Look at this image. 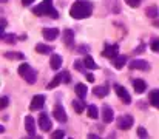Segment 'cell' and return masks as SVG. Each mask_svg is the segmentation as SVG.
Listing matches in <instances>:
<instances>
[{
  "mask_svg": "<svg viewBox=\"0 0 159 139\" xmlns=\"http://www.w3.org/2000/svg\"><path fill=\"white\" fill-rule=\"evenodd\" d=\"M150 48L153 49V51H156V53H159V39H155L152 44H150Z\"/></svg>",
  "mask_w": 159,
  "mask_h": 139,
  "instance_id": "cell-29",
  "label": "cell"
},
{
  "mask_svg": "<svg viewBox=\"0 0 159 139\" xmlns=\"http://www.w3.org/2000/svg\"><path fill=\"white\" fill-rule=\"evenodd\" d=\"M150 102H152L156 108H159V90L152 91V94H150Z\"/></svg>",
  "mask_w": 159,
  "mask_h": 139,
  "instance_id": "cell-26",
  "label": "cell"
},
{
  "mask_svg": "<svg viewBox=\"0 0 159 139\" xmlns=\"http://www.w3.org/2000/svg\"><path fill=\"white\" fill-rule=\"evenodd\" d=\"M39 127H40L43 132H50V130L53 128V122H51V119H50V116H48L47 113H42V114L39 116Z\"/></svg>",
  "mask_w": 159,
  "mask_h": 139,
  "instance_id": "cell-5",
  "label": "cell"
},
{
  "mask_svg": "<svg viewBox=\"0 0 159 139\" xmlns=\"http://www.w3.org/2000/svg\"><path fill=\"white\" fill-rule=\"evenodd\" d=\"M53 116L56 118V121H59V122H66V113H65L62 105H56L54 107Z\"/></svg>",
  "mask_w": 159,
  "mask_h": 139,
  "instance_id": "cell-10",
  "label": "cell"
},
{
  "mask_svg": "<svg viewBox=\"0 0 159 139\" xmlns=\"http://www.w3.org/2000/svg\"><path fill=\"white\" fill-rule=\"evenodd\" d=\"M113 60H114V67H116L117 70H120V68L125 65V62H127V57L122 54V56H116Z\"/></svg>",
  "mask_w": 159,
  "mask_h": 139,
  "instance_id": "cell-20",
  "label": "cell"
},
{
  "mask_svg": "<svg viewBox=\"0 0 159 139\" xmlns=\"http://www.w3.org/2000/svg\"><path fill=\"white\" fill-rule=\"evenodd\" d=\"M36 0H22V3L25 5V6H28V5H33Z\"/></svg>",
  "mask_w": 159,
  "mask_h": 139,
  "instance_id": "cell-35",
  "label": "cell"
},
{
  "mask_svg": "<svg viewBox=\"0 0 159 139\" xmlns=\"http://www.w3.org/2000/svg\"><path fill=\"white\" fill-rule=\"evenodd\" d=\"M114 119V114H113V110L110 108V107H104L102 108V121L105 122V124H110L111 121Z\"/></svg>",
  "mask_w": 159,
  "mask_h": 139,
  "instance_id": "cell-14",
  "label": "cell"
},
{
  "mask_svg": "<svg viewBox=\"0 0 159 139\" xmlns=\"http://www.w3.org/2000/svg\"><path fill=\"white\" fill-rule=\"evenodd\" d=\"M2 39H3V40H6L8 44H14V40H16V37H14V36H6V34H2Z\"/></svg>",
  "mask_w": 159,
  "mask_h": 139,
  "instance_id": "cell-31",
  "label": "cell"
},
{
  "mask_svg": "<svg viewBox=\"0 0 159 139\" xmlns=\"http://www.w3.org/2000/svg\"><path fill=\"white\" fill-rule=\"evenodd\" d=\"M33 12L37 14V16H51L53 19L59 17V12L54 9V6H53V0H43L40 5H37L33 9Z\"/></svg>",
  "mask_w": 159,
  "mask_h": 139,
  "instance_id": "cell-2",
  "label": "cell"
},
{
  "mask_svg": "<svg viewBox=\"0 0 159 139\" xmlns=\"http://www.w3.org/2000/svg\"><path fill=\"white\" fill-rule=\"evenodd\" d=\"M141 2H142V0H125V3H127L128 6H131V8H138V6L141 5Z\"/></svg>",
  "mask_w": 159,
  "mask_h": 139,
  "instance_id": "cell-28",
  "label": "cell"
},
{
  "mask_svg": "<svg viewBox=\"0 0 159 139\" xmlns=\"http://www.w3.org/2000/svg\"><path fill=\"white\" fill-rule=\"evenodd\" d=\"M63 40H65L66 46H73V44H74V33L71 30H65L63 31Z\"/></svg>",
  "mask_w": 159,
  "mask_h": 139,
  "instance_id": "cell-16",
  "label": "cell"
},
{
  "mask_svg": "<svg viewBox=\"0 0 159 139\" xmlns=\"http://www.w3.org/2000/svg\"><path fill=\"white\" fill-rule=\"evenodd\" d=\"M145 14H147L148 17H152V19H155V17H158V14H159L158 6H156V5H150V6L147 8V11H145Z\"/></svg>",
  "mask_w": 159,
  "mask_h": 139,
  "instance_id": "cell-24",
  "label": "cell"
},
{
  "mask_svg": "<svg viewBox=\"0 0 159 139\" xmlns=\"http://www.w3.org/2000/svg\"><path fill=\"white\" fill-rule=\"evenodd\" d=\"M91 12H93V3L87 2V0H77L70 8V16L73 19H77V20L90 17Z\"/></svg>",
  "mask_w": 159,
  "mask_h": 139,
  "instance_id": "cell-1",
  "label": "cell"
},
{
  "mask_svg": "<svg viewBox=\"0 0 159 139\" xmlns=\"http://www.w3.org/2000/svg\"><path fill=\"white\" fill-rule=\"evenodd\" d=\"M87 81L88 82H94V76L93 74H87Z\"/></svg>",
  "mask_w": 159,
  "mask_h": 139,
  "instance_id": "cell-36",
  "label": "cell"
},
{
  "mask_svg": "<svg viewBox=\"0 0 159 139\" xmlns=\"http://www.w3.org/2000/svg\"><path fill=\"white\" fill-rule=\"evenodd\" d=\"M130 68L131 70H142V71H148L150 70V65L148 62L142 60V59H134L130 62Z\"/></svg>",
  "mask_w": 159,
  "mask_h": 139,
  "instance_id": "cell-8",
  "label": "cell"
},
{
  "mask_svg": "<svg viewBox=\"0 0 159 139\" xmlns=\"http://www.w3.org/2000/svg\"><path fill=\"white\" fill-rule=\"evenodd\" d=\"M84 65L87 67V68H90V70H96V68H99L98 65H96V62L93 60V57L91 56H85V59H84Z\"/></svg>",
  "mask_w": 159,
  "mask_h": 139,
  "instance_id": "cell-18",
  "label": "cell"
},
{
  "mask_svg": "<svg viewBox=\"0 0 159 139\" xmlns=\"http://www.w3.org/2000/svg\"><path fill=\"white\" fill-rule=\"evenodd\" d=\"M62 67V57L59 54H53L51 56V68L53 70H59Z\"/></svg>",
  "mask_w": 159,
  "mask_h": 139,
  "instance_id": "cell-17",
  "label": "cell"
},
{
  "mask_svg": "<svg viewBox=\"0 0 159 139\" xmlns=\"http://www.w3.org/2000/svg\"><path fill=\"white\" fill-rule=\"evenodd\" d=\"M25 128H26V132H28L30 136H34L36 135V125H34L33 116H26L25 118Z\"/></svg>",
  "mask_w": 159,
  "mask_h": 139,
  "instance_id": "cell-12",
  "label": "cell"
},
{
  "mask_svg": "<svg viewBox=\"0 0 159 139\" xmlns=\"http://www.w3.org/2000/svg\"><path fill=\"white\" fill-rule=\"evenodd\" d=\"M43 104H45V96H43V94H37V96L33 97L31 105H30V110H33V111L42 110V108H43Z\"/></svg>",
  "mask_w": 159,
  "mask_h": 139,
  "instance_id": "cell-7",
  "label": "cell"
},
{
  "mask_svg": "<svg viewBox=\"0 0 159 139\" xmlns=\"http://www.w3.org/2000/svg\"><path fill=\"white\" fill-rule=\"evenodd\" d=\"M138 135H139L141 138H147V132H145V128H144V127H139V128H138Z\"/></svg>",
  "mask_w": 159,
  "mask_h": 139,
  "instance_id": "cell-33",
  "label": "cell"
},
{
  "mask_svg": "<svg viewBox=\"0 0 159 139\" xmlns=\"http://www.w3.org/2000/svg\"><path fill=\"white\" fill-rule=\"evenodd\" d=\"M42 36H43V39H47V40H54V39L59 36V30H57V28H45V30L42 31Z\"/></svg>",
  "mask_w": 159,
  "mask_h": 139,
  "instance_id": "cell-13",
  "label": "cell"
},
{
  "mask_svg": "<svg viewBox=\"0 0 159 139\" xmlns=\"http://www.w3.org/2000/svg\"><path fill=\"white\" fill-rule=\"evenodd\" d=\"M94 96H98V97H105L107 94H108V87L107 85H102V87H94Z\"/></svg>",
  "mask_w": 159,
  "mask_h": 139,
  "instance_id": "cell-19",
  "label": "cell"
},
{
  "mask_svg": "<svg viewBox=\"0 0 159 139\" xmlns=\"http://www.w3.org/2000/svg\"><path fill=\"white\" fill-rule=\"evenodd\" d=\"M73 108L76 113H82L85 110V104L82 100H73Z\"/></svg>",
  "mask_w": 159,
  "mask_h": 139,
  "instance_id": "cell-25",
  "label": "cell"
},
{
  "mask_svg": "<svg viewBox=\"0 0 159 139\" xmlns=\"http://www.w3.org/2000/svg\"><path fill=\"white\" fill-rule=\"evenodd\" d=\"M70 81H71L70 73H68V71H62V73L56 74V76H54V79L48 84V90H50V88H56V87H57L59 84H62V82H63V84H68Z\"/></svg>",
  "mask_w": 159,
  "mask_h": 139,
  "instance_id": "cell-4",
  "label": "cell"
},
{
  "mask_svg": "<svg viewBox=\"0 0 159 139\" xmlns=\"http://www.w3.org/2000/svg\"><path fill=\"white\" fill-rule=\"evenodd\" d=\"M87 85H84V84H77L76 85V93H77V96L80 97V99H84V97H87Z\"/></svg>",
  "mask_w": 159,
  "mask_h": 139,
  "instance_id": "cell-21",
  "label": "cell"
},
{
  "mask_svg": "<svg viewBox=\"0 0 159 139\" xmlns=\"http://www.w3.org/2000/svg\"><path fill=\"white\" fill-rule=\"evenodd\" d=\"M74 67H76V70H79V71H80V70H82V62L76 60V62H74Z\"/></svg>",
  "mask_w": 159,
  "mask_h": 139,
  "instance_id": "cell-34",
  "label": "cell"
},
{
  "mask_svg": "<svg viewBox=\"0 0 159 139\" xmlns=\"http://www.w3.org/2000/svg\"><path fill=\"white\" fill-rule=\"evenodd\" d=\"M88 116H90L91 119H96V118H99L96 105H88Z\"/></svg>",
  "mask_w": 159,
  "mask_h": 139,
  "instance_id": "cell-27",
  "label": "cell"
},
{
  "mask_svg": "<svg viewBox=\"0 0 159 139\" xmlns=\"http://www.w3.org/2000/svg\"><path fill=\"white\" fill-rule=\"evenodd\" d=\"M19 74L28 82V84H34L36 82V79H37V73L28 65V63H22L20 67H19Z\"/></svg>",
  "mask_w": 159,
  "mask_h": 139,
  "instance_id": "cell-3",
  "label": "cell"
},
{
  "mask_svg": "<svg viewBox=\"0 0 159 139\" xmlns=\"http://www.w3.org/2000/svg\"><path fill=\"white\" fill-rule=\"evenodd\" d=\"M63 136H65V132H63V130H56V132L53 133V138H54V139L63 138Z\"/></svg>",
  "mask_w": 159,
  "mask_h": 139,
  "instance_id": "cell-32",
  "label": "cell"
},
{
  "mask_svg": "<svg viewBox=\"0 0 159 139\" xmlns=\"http://www.w3.org/2000/svg\"><path fill=\"white\" fill-rule=\"evenodd\" d=\"M102 54H104L105 57H108V59H114V57L119 54V46L117 45H107Z\"/></svg>",
  "mask_w": 159,
  "mask_h": 139,
  "instance_id": "cell-11",
  "label": "cell"
},
{
  "mask_svg": "<svg viewBox=\"0 0 159 139\" xmlns=\"http://www.w3.org/2000/svg\"><path fill=\"white\" fill-rule=\"evenodd\" d=\"M133 88H134L136 93L142 94V93L147 90V84H145L142 79H134V81H133Z\"/></svg>",
  "mask_w": 159,
  "mask_h": 139,
  "instance_id": "cell-15",
  "label": "cell"
},
{
  "mask_svg": "<svg viewBox=\"0 0 159 139\" xmlns=\"http://www.w3.org/2000/svg\"><path fill=\"white\" fill-rule=\"evenodd\" d=\"M8 104H9V99H8L6 96H3V97L0 99V108H6Z\"/></svg>",
  "mask_w": 159,
  "mask_h": 139,
  "instance_id": "cell-30",
  "label": "cell"
},
{
  "mask_svg": "<svg viewBox=\"0 0 159 139\" xmlns=\"http://www.w3.org/2000/svg\"><path fill=\"white\" fill-rule=\"evenodd\" d=\"M114 91H116V94L125 102V104H130L131 102V97H130V94H128V91L122 87V85H114Z\"/></svg>",
  "mask_w": 159,
  "mask_h": 139,
  "instance_id": "cell-9",
  "label": "cell"
},
{
  "mask_svg": "<svg viewBox=\"0 0 159 139\" xmlns=\"http://www.w3.org/2000/svg\"><path fill=\"white\" fill-rule=\"evenodd\" d=\"M133 116H130V114H125V116H120L119 119H117V127L120 128V130H128V128H131V125H133Z\"/></svg>",
  "mask_w": 159,
  "mask_h": 139,
  "instance_id": "cell-6",
  "label": "cell"
},
{
  "mask_svg": "<svg viewBox=\"0 0 159 139\" xmlns=\"http://www.w3.org/2000/svg\"><path fill=\"white\" fill-rule=\"evenodd\" d=\"M5 57L6 59H12V60H22L25 56L22 53H12V51H6L5 53Z\"/></svg>",
  "mask_w": 159,
  "mask_h": 139,
  "instance_id": "cell-23",
  "label": "cell"
},
{
  "mask_svg": "<svg viewBox=\"0 0 159 139\" xmlns=\"http://www.w3.org/2000/svg\"><path fill=\"white\" fill-rule=\"evenodd\" d=\"M2 2H3V3H5V2H6V0H2Z\"/></svg>",
  "mask_w": 159,
  "mask_h": 139,
  "instance_id": "cell-37",
  "label": "cell"
},
{
  "mask_svg": "<svg viewBox=\"0 0 159 139\" xmlns=\"http://www.w3.org/2000/svg\"><path fill=\"white\" fill-rule=\"evenodd\" d=\"M36 51L40 53V54H48V53L53 51V46L43 45V44H37V45H36Z\"/></svg>",
  "mask_w": 159,
  "mask_h": 139,
  "instance_id": "cell-22",
  "label": "cell"
}]
</instances>
